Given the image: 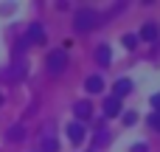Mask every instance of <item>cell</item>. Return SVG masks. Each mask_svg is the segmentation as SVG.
Instances as JSON below:
<instances>
[{
  "mask_svg": "<svg viewBox=\"0 0 160 152\" xmlns=\"http://www.w3.org/2000/svg\"><path fill=\"white\" fill-rule=\"evenodd\" d=\"M98 23H101V17H98V11H93V8H79L76 17H73V28H76V31H93Z\"/></svg>",
  "mask_w": 160,
  "mask_h": 152,
  "instance_id": "6da1fadb",
  "label": "cell"
},
{
  "mask_svg": "<svg viewBox=\"0 0 160 152\" xmlns=\"http://www.w3.org/2000/svg\"><path fill=\"white\" fill-rule=\"evenodd\" d=\"M65 68H68V54H65V48L51 51V54H48V71H51V73H62Z\"/></svg>",
  "mask_w": 160,
  "mask_h": 152,
  "instance_id": "7a4b0ae2",
  "label": "cell"
},
{
  "mask_svg": "<svg viewBox=\"0 0 160 152\" xmlns=\"http://www.w3.org/2000/svg\"><path fill=\"white\" fill-rule=\"evenodd\" d=\"M68 135H70L73 144H82V141H84V127H82L79 121H73V124H68Z\"/></svg>",
  "mask_w": 160,
  "mask_h": 152,
  "instance_id": "3957f363",
  "label": "cell"
},
{
  "mask_svg": "<svg viewBox=\"0 0 160 152\" xmlns=\"http://www.w3.org/2000/svg\"><path fill=\"white\" fill-rule=\"evenodd\" d=\"M158 34H160V25H158V23H146V25L141 28V39H146V42L158 39Z\"/></svg>",
  "mask_w": 160,
  "mask_h": 152,
  "instance_id": "277c9868",
  "label": "cell"
},
{
  "mask_svg": "<svg viewBox=\"0 0 160 152\" xmlns=\"http://www.w3.org/2000/svg\"><path fill=\"white\" fill-rule=\"evenodd\" d=\"M84 87H87V93H101V90H104V79H101V76H90V79L84 82Z\"/></svg>",
  "mask_w": 160,
  "mask_h": 152,
  "instance_id": "5b68a950",
  "label": "cell"
},
{
  "mask_svg": "<svg viewBox=\"0 0 160 152\" xmlns=\"http://www.w3.org/2000/svg\"><path fill=\"white\" fill-rule=\"evenodd\" d=\"M104 113H107V116H118V113H121V102H118L115 96L104 99Z\"/></svg>",
  "mask_w": 160,
  "mask_h": 152,
  "instance_id": "8992f818",
  "label": "cell"
},
{
  "mask_svg": "<svg viewBox=\"0 0 160 152\" xmlns=\"http://www.w3.org/2000/svg\"><path fill=\"white\" fill-rule=\"evenodd\" d=\"M76 116H79L82 121H87V118L93 116V104H90L87 99H84V102H79V104H76Z\"/></svg>",
  "mask_w": 160,
  "mask_h": 152,
  "instance_id": "52a82bcc",
  "label": "cell"
},
{
  "mask_svg": "<svg viewBox=\"0 0 160 152\" xmlns=\"http://www.w3.org/2000/svg\"><path fill=\"white\" fill-rule=\"evenodd\" d=\"M28 39H31V42H45V31H42L39 23H34V25L28 28Z\"/></svg>",
  "mask_w": 160,
  "mask_h": 152,
  "instance_id": "ba28073f",
  "label": "cell"
},
{
  "mask_svg": "<svg viewBox=\"0 0 160 152\" xmlns=\"http://www.w3.org/2000/svg\"><path fill=\"white\" fill-rule=\"evenodd\" d=\"M129 90H132V82H129V79H118V82H115V99L127 96Z\"/></svg>",
  "mask_w": 160,
  "mask_h": 152,
  "instance_id": "9c48e42d",
  "label": "cell"
},
{
  "mask_svg": "<svg viewBox=\"0 0 160 152\" xmlns=\"http://www.w3.org/2000/svg\"><path fill=\"white\" fill-rule=\"evenodd\" d=\"M96 62H98V65H110V45H98V51H96Z\"/></svg>",
  "mask_w": 160,
  "mask_h": 152,
  "instance_id": "30bf717a",
  "label": "cell"
},
{
  "mask_svg": "<svg viewBox=\"0 0 160 152\" xmlns=\"http://www.w3.org/2000/svg\"><path fill=\"white\" fill-rule=\"evenodd\" d=\"M22 135H25L22 124H14V127L8 130V141H22Z\"/></svg>",
  "mask_w": 160,
  "mask_h": 152,
  "instance_id": "8fae6325",
  "label": "cell"
},
{
  "mask_svg": "<svg viewBox=\"0 0 160 152\" xmlns=\"http://www.w3.org/2000/svg\"><path fill=\"white\" fill-rule=\"evenodd\" d=\"M42 152H59V144H56L51 135H45V138H42Z\"/></svg>",
  "mask_w": 160,
  "mask_h": 152,
  "instance_id": "7c38bea8",
  "label": "cell"
},
{
  "mask_svg": "<svg viewBox=\"0 0 160 152\" xmlns=\"http://www.w3.org/2000/svg\"><path fill=\"white\" fill-rule=\"evenodd\" d=\"M124 45H127V48H135V45H138V37L127 34V37H124Z\"/></svg>",
  "mask_w": 160,
  "mask_h": 152,
  "instance_id": "4fadbf2b",
  "label": "cell"
},
{
  "mask_svg": "<svg viewBox=\"0 0 160 152\" xmlns=\"http://www.w3.org/2000/svg\"><path fill=\"white\" fill-rule=\"evenodd\" d=\"M149 124H152L155 130H160V113H152V116H149Z\"/></svg>",
  "mask_w": 160,
  "mask_h": 152,
  "instance_id": "5bb4252c",
  "label": "cell"
},
{
  "mask_svg": "<svg viewBox=\"0 0 160 152\" xmlns=\"http://www.w3.org/2000/svg\"><path fill=\"white\" fill-rule=\"evenodd\" d=\"M107 138H110V135H107V133H104V130H98V135H96V144H98V147H101V144H107Z\"/></svg>",
  "mask_w": 160,
  "mask_h": 152,
  "instance_id": "9a60e30c",
  "label": "cell"
},
{
  "mask_svg": "<svg viewBox=\"0 0 160 152\" xmlns=\"http://www.w3.org/2000/svg\"><path fill=\"white\" fill-rule=\"evenodd\" d=\"M135 121H138L135 113H124V124H135Z\"/></svg>",
  "mask_w": 160,
  "mask_h": 152,
  "instance_id": "2e32d148",
  "label": "cell"
},
{
  "mask_svg": "<svg viewBox=\"0 0 160 152\" xmlns=\"http://www.w3.org/2000/svg\"><path fill=\"white\" fill-rule=\"evenodd\" d=\"M152 107L160 113V93H158V96H152Z\"/></svg>",
  "mask_w": 160,
  "mask_h": 152,
  "instance_id": "e0dca14e",
  "label": "cell"
},
{
  "mask_svg": "<svg viewBox=\"0 0 160 152\" xmlns=\"http://www.w3.org/2000/svg\"><path fill=\"white\" fill-rule=\"evenodd\" d=\"M132 152H146V147H143V144H138V147H132Z\"/></svg>",
  "mask_w": 160,
  "mask_h": 152,
  "instance_id": "ac0fdd59",
  "label": "cell"
}]
</instances>
